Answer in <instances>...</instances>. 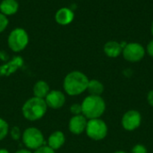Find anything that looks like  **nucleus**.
<instances>
[{
  "mask_svg": "<svg viewBox=\"0 0 153 153\" xmlns=\"http://www.w3.org/2000/svg\"><path fill=\"white\" fill-rule=\"evenodd\" d=\"M15 153H31L30 151H28V150H19V151H17Z\"/></svg>",
  "mask_w": 153,
  "mask_h": 153,
  "instance_id": "a878e982",
  "label": "nucleus"
},
{
  "mask_svg": "<svg viewBox=\"0 0 153 153\" xmlns=\"http://www.w3.org/2000/svg\"><path fill=\"white\" fill-rule=\"evenodd\" d=\"M147 52L151 57L153 58V40L151 41L147 45Z\"/></svg>",
  "mask_w": 153,
  "mask_h": 153,
  "instance_id": "b1692460",
  "label": "nucleus"
},
{
  "mask_svg": "<svg viewBox=\"0 0 153 153\" xmlns=\"http://www.w3.org/2000/svg\"><path fill=\"white\" fill-rule=\"evenodd\" d=\"M0 153H9V152H8V151H7V150H5V149H1V150H0Z\"/></svg>",
  "mask_w": 153,
  "mask_h": 153,
  "instance_id": "bb28decb",
  "label": "nucleus"
},
{
  "mask_svg": "<svg viewBox=\"0 0 153 153\" xmlns=\"http://www.w3.org/2000/svg\"><path fill=\"white\" fill-rule=\"evenodd\" d=\"M74 18V14L73 10L67 7H63L60 8L55 15L56 22L61 25H67L73 22Z\"/></svg>",
  "mask_w": 153,
  "mask_h": 153,
  "instance_id": "9b49d317",
  "label": "nucleus"
},
{
  "mask_svg": "<svg viewBox=\"0 0 153 153\" xmlns=\"http://www.w3.org/2000/svg\"><path fill=\"white\" fill-rule=\"evenodd\" d=\"M142 123V115L136 110L127 111L122 117V126L126 131H134Z\"/></svg>",
  "mask_w": 153,
  "mask_h": 153,
  "instance_id": "6e6552de",
  "label": "nucleus"
},
{
  "mask_svg": "<svg viewBox=\"0 0 153 153\" xmlns=\"http://www.w3.org/2000/svg\"><path fill=\"white\" fill-rule=\"evenodd\" d=\"M151 30H152V34L153 35V22L152 23V28H151Z\"/></svg>",
  "mask_w": 153,
  "mask_h": 153,
  "instance_id": "c85d7f7f",
  "label": "nucleus"
},
{
  "mask_svg": "<svg viewBox=\"0 0 153 153\" xmlns=\"http://www.w3.org/2000/svg\"><path fill=\"white\" fill-rule=\"evenodd\" d=\"M19 8L18 2L16 0H3L0 4L1 14L6 15L14 14Z\"/></svg>",
  "mask_w": 153,
  "mask_h": 153,
  "instance_id": "4468645a",
  "label": "nucleus"
},
{
  "mask_svg": "<svg viewBox=\"0 0 153 153\" xmlns=\"http://www.w3.org/2000/svg\"><path fill=\"white\" fill-rule=\"evenodd\" d=\"M86 133L87 135L94 140V141H100L103 140L108 134V126L106 123L100 119H91L87 123L86 126Z\"/></svg>",
  "mask_w": 153,
  "mask_h": 153,
  "instance_id": "39448f33",
  "label": "nucleus"
},
{
  "mask_svg": "<svg viewBox=\"0 0 153 153\" xmlns=\"http://www.w3.org/2000/svg\"><path fill=\"white\" fill-rule=\"evenodd\" d=\"M22 142L27 148L37 150L44 146V136L39 129L35 127H30L23 132Z\"/></svg>",
  "mask_w": 153,
  "mask_h": 153,
  "instance_id": "423d86ee",
  "label": "nucleus"
},
{
  "mask_svg": "<svg viewBox=\"0 0 153 153\" xmlns=\"http://www.w3.org/2000/svg\"><path fill=\"white\" fill-rule=\"evenodd\" d=\"M114 153H127V152H126V151H116V152H114Z\"/></svg>",
  "mask_w": 153,
  "mask_h": 153,
  "instance_id": "cd10ccee",
  "label": "nucleus"
},
{
  "mask_svg": "<svg viewBox=\"0 0 153 153\" xmlns=\"http://www.w3.org/2000/svg\"><path fill=\"white\" fill-rule=\"evenodd\" d=\"M65 142V134L61 131H56L54 132L48 138V146L51 148L52 150H58L60 149Z\"/></svg>",
  "mask_w": 153,
  "mask_h": 153,
  "instance_id": "ddd939ff",
  "label": "nucleus"
},
{
  "mask_svg": "<svg viewBox=\"0 0 153 153\" xmlns=\"http://www.w3.org/2000/svg\"><path fill=\"white\" fill-rule=\"evenodd\" d=\"M45 102L48 106L53 109H58L65 105V96L64 93L59 90H52L46 96Z\"/></svg>",
  "mask_w": 153,
  "mask_h": 153,
  "instance_id": "1a4fd4ad",
  "label": "nucleus"
},
{
  "mask_svg": "<svg viewBox=\"0 0 153 153\" xmlns=\"http://www.w3.org/2000/svg\"><path fill=\"white\" fill-rule=\"evenodd\" d=\"M87 90H88V92L90 93L91 96H100V95L104 91V86L100 81H99L97 79H91V80L89 81Z\"/></svg>",
  "mask_w": 153,
  "mask_h": 153,
  "instance_id": "f3484780",
  "label": "nucleus"
},
{
  "mask_svg": "<svg viewBox=\"0 0 153 153\" xmlns=\"http://www.w3.org/2000/svg\"><path fill=\"white\" fill-rule=\"evenodd\" d=\"M23 64V60L21 57H14L11 61L0 67V76H9L16 71Z\"/></svg>",
  "mask_w": 153,
  "mask_h": 153,
  "instance_id": "f8f14e48",
  "label": "nucleus"
},
{
  "mask_svg": "<svg viewBox=\"0 0 153 153\" xmlns=\"http://www.w3.org/2000/svg\"><path fill=\"white\" fill-rule=\"evenodd\" d=\"M123 51V49L120 46V43L115 41H108L104 45V52L107 56L110 58H117L118 57Z\"/></svg>",
  "mask_w": 153,
  "mask_h": 153,
  "instance_id": "2eb2a0df",
  "label": "nucleus"
},
{
  "mask_svg": "<svg viewBox=\"0 0 153 153\" xmlns=\"http://www.w3.org/2000/svg\"><path fill=\"white\" fill-rule=\"evenodd\" d=\"M147 101L153 107V90H151L147 95Z\"/></svg>",
  "mask_w": 153,
  "mask_h": 153,
  "instance_id": "393cba45",
  "label": "nucleus"
},
{
  "mask_svg": "<svg viewBox=\"0 0 153 153\" xmlns=\"http://www.w3.org/2000/svg\"><path fill=\"white\" fill-rule=\"evenodd\" d=\"M131 153H148V151L143 144H136L133 147Z\"/></svg>",
  "mask_w": 153,
  "mask_h": 153,
  "instance_id": "412c9836",
  "label": "nucleus"
},
{
  "mask_svg": "<svg viewBox=\"0 0 153 153\" xmlns=\"http://www.w3.org/2000/svg\"><path fill=\"white\" fill-rule=\"evenodd\" d=\"M9 131L8 124L2 118H0V141L4 140Z\"/></svg>",
  "mask_w": 153,
  "mask_h": 153,
  "instance_id": "a211bd4d",
  "label": "nucleus"
},
{
  "mask_svg": "<svg viewBox=\"0 0 153 153\" xmlns=\"http://www.w3.org/2000/svg\"><path fill=\"white\" fill-rule=\"evenodd\" d=\"M48 106L45 99L31 97L27 100L22 106V115L29 121H37L42 118L47 112Z\"/></svg>",
  "mask_w": 153,
  "mask_h": 153,
  "instance_id": "7ed1b4c3",
  "label": "nucleus"
},
{
  "mask_svg": "<svg viewBox=\"0 0 153 153\" xmlns=\"http://www.w3.org/2000/svg\"><path fill=\"white\" fill-rule=\"evenodd\" d=\"M82 105V115L87 119H97L100 118L106 110V104L101 96H86Z\"/></svg>",
  "mask_w": 153,
  "mask_h": 153,
  "instance_id": "f03ea898",
  "label": "nucleus"
},
{
  "mask_svg": "<svg viewBox=\"0 0 153 153\" xmlns=\"http://www.w3.org/2000/svg\"><path fill=\"white\" fill-rule=\"evenodd\" d=\"M89 78L81 71H72L64 80V88L69 96H78L87 90Z\"/></svg>",
  "mask_w": 153,
  "mask_h": 153,
  "instance_id": "f257e3e1",
  "label": "nucleus"
},
{
  "mask_svg": "<svg viewBox=\"0 0 153 153\" xmlns=\"http://www.w3.org/2000/svg\"><path fill=\"white\" fill-rule=\"evenodd\" d=\"M21 135L22 134H21V131H20L19 127L14 126V127L12 128V130H11V136H12V138L13 140H15V141L19 140L21 138Z\"/></svg>",
  "mask_w": 153,
  "mask_h": 153,
  "instance_id": "4be33fe9",
  "label": "nucleus"
},
{
  "mask_svg": "<svg viewBox=\"0 0 153 153\" xmlns=\"http://www.w3.org/2000/svg\"><path fill=\"white\" fill-rule=\"evenodd\" d=\"M9 48L15 52H19L25 49L29 43V35L27 32L22 28H16L13 30L8 36Z\"/></svg>",
  "mask_w": 153,
  "mask_h": 153,
  "instance_id": "20e7f679",
  "label": "nucleus"
},
{
  "mask_svg": "<svg viewBox=\"0 0 153 153\" xmlns=\"http://www.w3.org/2000/svg\"><path fill=\"white\" fill-rule=\"evenodd\" d=\"M122 54L124 58L130 62H137L143 60L145 55V50L143 46L137 42L127 43L123 49Z\"/></svg>",
  "mask_w": 153,
  "mask_h": 153,
  "instance_id": "0eeeda50",
  "label": "nucleus"
},
{
  "mask_svg": "<svg viewBox=\"0 0 153 153\" xmlns=\"http://www.w3.org/2000/svg\"><path fill=\"white\" fill-rule=\"evenodd\" d=\"M87 123V118L84 115H74L69 121V130L74 134H81L86 130Z\"/></svg>",
  "mask_w": 153,
  "mask_h": 153,
  "instance_id": "9d476101",
  "label": "nucleus"
},
{
  "mask_svg": "<svg viewBox=\"0 0 153 153\" xmlns=\"http://www.w3.org/2000/svg\"><path fill=\"white\" fill-rule=\"evenodd\" d=\"M34 153H56L54 150H52L51 148H49L48 146H42L39 149L36 150V151Z\"/></svg>",
  "mask_w": 153,
  "mask_h": 153,
  "instance_id": "5701e85b",
  "label": "nucleus"
},
{
  "mask_svg": "<svg viewBox=\"0 0 153 153\" xmlns=\"http://www.w3.org/2000/svg\"><path fill=\"white\" fill-rule=\"evenodd\" d=\"M8 25V19L6 16L0 13V32H4Z\"/></svg>",
  "mask_w": 153,
  "mask_h": 153,
  "instance_id": "6ab92c4d",
  "label": "nucleus"
},
{
  "mask_svg": "<svg viewBox=\"0 0 153 153\" xmlns=\"http://www.w3.org/2000/svg\"><path fill=\"white\" fill-rule=\"evenodd\" d=\"M70 111L72 114H74V115H79L82 114V105L79 104H74L71 107H70Z\"/></svg>",
  "mask_w": 153,
  "mask_h": 153,
  "instance_id": "aec40b11",
  "label": "nucleus"
},
{
  "mask_svg": "<svg viewBox=\"0 0 153 153\" xmlns=\"http://www.w3.org/2000/svg\"><path fill=\"white\" fill-rule=\"evenodd\" d=\"M49 92H50V90H49L48 84L43 80L38 81L33 87V94H34L35 97L44 99V98H46V96H48V94Z\"/></svg>",
  "mask_w": 153,
  "mask_h": 153,
  "instance_id": "dca6fc26",
  "label": "nucleus"
}]
</instances>
